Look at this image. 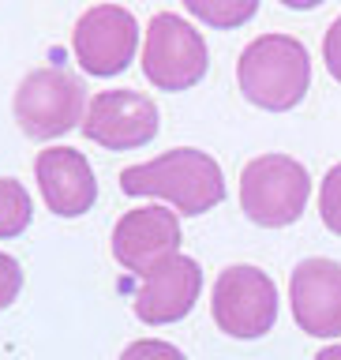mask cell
<instances>
[{
    "mask_svg": "<svg viewBox=\"0 0 341 360\" xmlns=\"http://www.w3.org/2000/svg\"><path fill=\"white\" fill-rule=\"evenodd\" d=\"M120 191L131 199H165L176 214L195 218V214H207L225 199V176L221 165L207 150L176 146V150L157 154L154 162L128 165L120 173Z\"/></svg>",
    "mask_w": 341,
    "mask_h": 360,
    "instance_id": "1",
    "label": "cell"
},
{
    "mask_svg": "<svg viewBox=\"0 0 341 360\" xmlns=\"http://www.w3.org/2000/svg\"><path fill=\"white\" fill-rule=\"evenodd\" d=\"M236 83L252 105L289 112L311 86V56L292 34H263L236 60Z\"/></svg>",
    "mask_w": 341,
    "mask_h": 360,
    "instance_id": "2",
    "label": "cell"
},
{
    "mask_svg": "<svg viewBox=\"0 0 341 360\" xmlns=\"http://www.w3.org/2000/svg\"><path fill=\"white\" fill-rule=\"evenodd\" d=\"M311 176L289 154H259L240 173V210L263 229H285L304 214Z\"/></svg>",
    "mask_w": 341,
    "mask_h": 360,
    "instance_id": "3",
    "label": "cell"
},
{
    "mask_svg": "<svg viewBox=\"0 0 341 360\" xmlns=\"http://www.w3.org/2000/svg\"><path fill=\"white\" fill-rule=\"evenodd\" d=\"M86 86L67 68H34L15 90V124L30 139H60L86 117Z\"/></svg>",
    "mask_w": 341,
    "mask_h": 360,
    "instance_id": "4",
    "label": "cell"
},
{
    "mask_svg": "<svg viewBox=\"0 0 341 360\" xmlns=\"http://www.w3.org/2000/svg\"><path fill=\"white\" fill-rule=\"evenodd\" d=\"M210 53L202 34L173 11H157L143 38V75L157 90H191L207 75Z\"/></svg>",
    "mask_w": 341,
    "mask_h": 360,
    "instance_id": "5",
    "label": "cell"
},
{
    "mask_svg": "<svg viewBox=\"0 0 341 360\" xmlns=\"http://www.w3.org/2000/svg\"><path fill=\"white\" fill-rule=\"evenodd\" d=\"M210 315L218 330L252 342L263 338L278 319V285L259 266H225L210 292Z\"/></svg>",
    "mask_w": 341,
    "mask_h": 360,
    "instance_id": "6",
    "label": "cell"
},
{
    "mask_svg": "<svg viewBox=\"0 0 341 360\" xmlns=\"http://www.w3.org/2000/svg\"><path fill=\"white\" fill-rule=\"evenodd\" d=\"M72 49L86 75H120L139 49V22L120 4H94L79 15L72 30Z\"/></svg>",
    "mask_w": 341,
    "mask_h": 360,
    "instance_id": "7",
    "label": "cell"
},
{
    "mask_svg": "<svg viewBox=\"0 0 341 360\" xmlns=\"http://www.w3.org/2000/svg\"><path fill=\"white\" fill-rule=\"evenodd\" d=\"M157 124H162V112L154 98L139 90H101L90 98L79 128L90 143L105 150H139L157 135Z\"/></svg>",
    "mask_w": 341,
    "mask_h": 360,
    "instance_id": "8",
    "label": "cell"
},
{
    "mask_svg": "<svg viewBox=\"0 0 341 360\" xmlns=\"http://www.w3.org/2000/svg\"><path fill=\"white\" fill-rule=\"evenodd\" d=\"M112 259L146 278L165 259L180 255V218L169 207H135L112 225Z\"/></svg>",
    "mask_w": 341,
    "mask_h": 360,
    "instance_id": "9",
    "label": "cell"
},
{
    "mask_svg": "<svg viewBox=\"0 0 341 360\" xmlns=\"http://www.w3.org/2000/svg\"><path fill=\"white\" fill-rule=\"evenodd\" d=\"M292 319L311 338H341V263L337 259H300L289 274Z\"/></svg>",
    "mask_w": 341,
    "mask_h": 360,
    "instance_id": "10",
    "label": "cell"
},
{
    "mask_svg": "<svg viewBox=\"0 0 341 360\" xmlns=\"http://www.w3.org/2000/svg\"><path fill=\"white\" fill-rule=\"evenodd\" d=\"M34 176H38L41 199L56 218H83L98 199L94 169L75 146H49L34 158Z\"/></svg>",
    "mask_w": 341,
    "mask_h": 360,
    "instance_id": "11",
    "label": "cell"
},
{
    "mask_svg": "<svg viewBox=\"0 0 341 360\" xmlns=\"http://www.w3.org/2000/svg\"><path fill=\"white\" fill-rule=\"evenodd\" d=\"M202 289V270L191 255H173L162 266H154L143 278L139 292H135V315L146 326H165V323H180L184 315L195 308Z\"/></svg>",
    "mask_w": 341,
    "mask_h": 360,
    "instance_id": "12",
    "label": "cell"
},
{
    "mask_svg": "<svg viewBox=\"0 0 341 360\" xmlns=\"http://www.w3.org/2000/svg\"><path fill=\"white\" fill-rule=\"evenodd\" d=\"M184 8L214 30H236L259 11V0H184Z\"/></svg>",
    "mask_w": 341,
    "mask_h": 360,
    "instance_id": "13",
    "label": "cell"
},
{
    "mask_svg": "<svg viewBox=\"0 0 341 360\" xmlns=\"http://www.w3.org/2000/svg\"><path fill=\"white\" fill-rule=\"evenodd\" d=\"M34 218V202L30 191L11 176H0V240H11L30 225Z\"/></svg>",
    "mask_w": 341,
    "mask_h": 360,
    "instance_id": "14",
    "label": "cell"
},
{
    "mask_svg": "<svg viewBox=\"0 0 341 360\" xmlns=\"http://www.w3.org/2000/svg\"><path fill=\"white\" fill-rule=\"evenodd\" d=\"M319 218L330 233L341 236V162L323 176V188H319Z\"/></svg>",
    "mask_w": 341,
    "mask_h": 360,
    "instance_id": "15",
    "label": "cell"
},
{
    "mask_svg": "<svg viewBox=\"0 0 341 360\" xmlns=\"http://www.w3.org/2000/svg\"><path fill=\"white\" fill-rule=\"evenodd\" d=\"M120 360H188L173 342H162V338H139L120 353Z\"/></svg>",
    "mask_w": 341,
    "mask_h": 360,
    "instance_id": "16",
    "label": "cell"
},
{
    "mask_svg": "<svg viewBox=\"0 0 341 360\" xmlns=\"http://www.w3.org/2000/svg\"><path fill=\"white\" fill-rule=\"evenodd\" d=\"M19 289H22V266H19V259L8 255V252H0V311H4L8 304H15Z\"/></svg>",
    "mask_w": 341,
    "mask_h": 360,
    "instance_id": "17",
    "label": "cell"
},
{
    "mask_svg": "<svg viewBox=\"0 0 341 360\" xmlns=\"http://www.w3.org/2000/svg\"><path fill=\"white\" fill-rule=\"evenodd\" d=\"M323 64L341 83V15L330 22V30H326V38H323Z\"/></svg>",
    "mask_w": 341,
    "mask_h": 360,
    "instance_id": "18",
    "label": "cell"
},
{
    "mask_svg": "<svg viewBox=\"0 0 341 360\" xmlns=\"http://www.w3.org/2000/svg\"><path fill=\"white\" fill-rule=\"evenodd\" d=\"M278 4H285V8H292V11H311V8H319L323 0H278Z\"/></svg>",
    "mask_w": 341,
    "mask_h": 360,
    "instance_id": "19",
    "label": "cell"
},
{
    "mask_svg": "<svg viewBox=\"0 0 341 360\" xmlns=\"http://www.w3.org/2000/svg\"><path fill=\"white\" fill-rule=\"evenodd\" d=\"M315 360H341V345H326Z\"/></svg>",
    "mask_w": 341,
    "mask_h": 360,
    "instance_id": "20",
    "label": "cell"
}]
</instances>
